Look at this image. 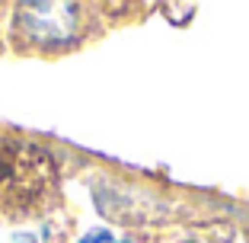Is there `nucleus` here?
<instances>
[{"instance_id":"1","label":"nucleus","mask_w":249,"mask_h":243,"mask_svg":"<svg viewBox=\"0 0 249 243\" xmlns=\"http://www.w3.org/2000/svg\"><path fill=\"white\" fill-rule=\"evenodd\" d=\"M58 189L54 160L36 141H0V214L3 218H32Z\"/></svg>"},{"instance_id":"2","label":"nucleus","mask_w":249,"mask_h":243,"mask_svg":"<svg viewBox=\"0 0 249 243\" xmlns=\"http://www.w3.org/2000/svg\"><path fill=\"white\" fill-rule=\"evenodd\" d=\"M80 7L73 3H29L16 10V32L36 48H64L77 38Z\"/></svg>"},{"instance_id":"3","label":"nucleus","mask_w":249,"mask_h":243,"mask_svg":"<svg viewBox=\"0 0 249 243\" xmlns=\"http://www.w3.org/2000/svg\"><path fill=\"white\" fill-rule=\"evenodd\" d=\"M10 243H54V230L48 221L42 224H22L10 234Z\"/></svg>"},{"instance_id":"4","label":"nucleus","mask_w":249,"mask_h":243,"mask_svg":"<svg viewBox=\"0 0 249 243\" xmlns=\"http://www.w3.org/2000/svg\"><path fill=\"white\" fill-rule=\"evenodd\" d=\"M77 243H131L128 237H122L118 230H109V227H93L80 237Z\"/></svg>"}]
</instances>
